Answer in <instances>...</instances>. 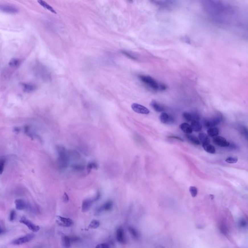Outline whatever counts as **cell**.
<instances>
[{"instance_id":"obj_2","label":"cell","mask_w":248,"mask_h":248,"mask_svg":"<svg viewBox=\"0 0 248 248\" xmlns=\"http://www.w3.org/2000/svg\"><path fill=\"white\" fill-rule=\"evenodd\" d=\"M58 154V164L60 168L62 169L65 168L67 166L69 161L68 153L66 150L62 146H59L57 148Z\"/></svg>"},{"instance_id":"obj_19","label":"cell","mask_w":248,"mask_h":248,"mask_svg":"<svg viewBox=\"0 0 248 248\" xmlns=\"http://www.w3.org/2000/svg\"><path fill=\"white\" fill-rule=\"evenodd\" d=\"M190 126L192 131L195 132H200L202 128V125L199 121H193L191 122Z\"/></svg>"},{"instance_id":"obj_11","label":"cell","mask_w":248,"mask_h":248,"mask_svg":"<svg viewBox=\"0 0 248 248\" xmlns=\"http://www.w3.org/2000/svg\"><path fill=\"white\" fill-rule=\"evenodd\" d=\"M183 117L185 120L188 121L192 122L193 121H199V115L196 113H190L188 112H184L183 114Z\"/></svg>"},{"instance_id":"obj_41","label":"cell","mask_w":248,"mask_h":248,"mask_svg":"<svg viewBox=\"0 0 248 248\" xmlns=\"http://www.w3.org/2000/svg\"><path fill=\"white\" fill-rule=\"evenodd\" d=\"M168 138H171V139H175L181 141L183 142V140L181 138H180L179 137L177 136H170L168 137Z\"/></svg>"},{"instance_id":"obj_3","label":"cell","mask_w":248,"mask_h":248,"mask_svg":"<svg viewBox=\"0 0 248 248\" xmlns=\"http://www.w3.org/2000/svg\"><path fill=\"white\" fill-rule=\"evenodd\" d=\"M222 115L221 114H218L215 116L213 117V118L211 119H204L203 121V124L204 125V127L206 128H214L217 125H219V124L222 121Z\"/></svg>"},{"instance_id":"obj_29","label":"cell","mask_w":248,"mask_h":248,"mask_svg":"<svg viewBox=\"0 0 248 248\" xmlns=\"http://www.w3.org/2000/svg\"><path fill=\"white\" fill-rule=\"evenodd\" d=\"M189 190H190V193L191 194V196L192 197H195L197 196L198 191H197V189L196 188V187L194 186H190Z\"/></svg>"},{"instance_id":"obj_25","label":"cell","mask_w":248,"mask_h":248,"mask_svg":"<svg viewBox=\"0 0 248 248\" xmlns=\"http://www.w3.org/2000/svg\"><path fill=\"white\" fill-rule=\"evenodd\" d=\"M113 206V203L111 201H107L101 207V209L104 211H107L110 210Z\"/></svg>"},{"instance_id":"obj_14","label":"cell","mask_w":248,"mask_h":248,"mask_svg":"<svg viewBox=\"0 0 248 248\" xmlns=\"http://www.w3.org/2000/svg\"><path fill=\"white\" fill-rule=\"evenodd\" d=\"M152 2L156 3V5L162 7H172V6L174 5V3H175V1H153Z\"/></svg>"},{"instance_id":"obj_23","label":"cell","mask_w":248,"mask_h":248,"mask_svg":"<svg viewBox=\"0 0 248 248\" xmlns=\"http://www.w3.org/2000/svg\"><path fill=\"white\" fill-rule=\"evenodd\" d=\"M186 137L187 139L193 144L199 145L201 144L200 142L198 139V138L194 135L191 134H186Z\"/></svg>"},{"instance_id":"obj_5","label":"cell","mask_w":248,"mask_h":248,"mask_svg":"<svg viewBox=\"0 0 248 248\" xmlns=\"http://www.w3.org/2000/svg\"><path fill=\"white\" fill-rule=\"evenodd\" d=\"M34 237H35V235L34 233H28L24 236L17 238L15 240H13V241L12 242V243L13 244V245H22L23 244L27 243V242H29L31 240H32Z\"/></svg>"},{"instance_id":"obj_22","label":"cell","mask_w":248,"mask_h":248,"mask_svg":"<svg viewBox=\"0 0 248 248\" xmlns=\"http://www.w3.org/2000/svg\"><path fill=\"white\" fill-rule=\"evenodd\" d=\"M38 3L41 6H42L43 7L47 9V10H49L50 11L54 13V14H57L56 12L55 11V10L52 7H51L50 5H49L48 3H47L46 2H45L44 1L40 0L38 1Z\"/></svg>"},{"instance_id":"obj_32","label":"cell","mask_w":248,"mask_h":248,"mask_svg":"<svg viewBox=\"0 0 248 248\" xmlns=\"http://www.w3.org/2000/svg\"><path fill=\"white\" fill-rule=\"evenodd\" d=\"M5 161L3 159H0V175L3 173L4 167H5Z\"/></svg>"},{"instance_id":"obj_28","label":"cell","mask_w":248,"mask_h":248,"mask_svg":"<svg viewBox=\"0 0 248 248\" xmlns=\"http://www.w3.org/2000/svg\"><path fill=\"white\" fill-rule=\"evenodd\" d=\"M128 230L130 231V233H131L132 236L133 237V238H137L139 236V234L136 230L134 228L132 227H128Z\"/></svg>"},{"instance_id":"obj_13","label":"cell","mask_w":248,"mask_h":248,"mask_svg":"<svg viewBox=\"0 0 248 248\" xmlns=\"http://www.w3.org/2000/svg\"><path fill=\"white\" fill-rule=\"evenodd\" d=\"M94 200L91 199L85 200L83 201L82 204V212H87L89 210Z\"/></svg>"},{"instance_id":"obj_33","label":"cell","mask_w":248,"mask_h":248,"mask_svg":"<svg viewBox=\"0 0 248 248\" xmlns=\"http://www.w3.org/2000/svg\"><path fill=\"white\" fill-rule=\"evenodd\" d=\"M16 216V213L15 211V210H12L10 213V215H9V220L11 222L15 220V218Z\"/></svg>"},{"instance_id":"obj_31","label":"cell","mask_w":248,"mask_h":248,"mask_svg":"<svg viewBox=\"0 0 248 248\" xmlns=\"http://www.w3.org/2000/svg\"><path fill=\"white\" fill-rule=\"evenodd\" d=\"M238 161V159L236 157H228L226 159V161L228 163H235Z\"/></svg>"},{"instance_id":"obj_38","label":"cell","mask_w":248,"mask_h":248,"mask_svg":"<svg viewBox=\"0 0 248 248\" xmlns=\"http://www.w3.org/2000/svg\"><path fill=\"white\" fill-rule=\"evenodd\" d=\"M73 168L75 170L80 171L83 170L84 168L83 166L81 165H74L73 166Z\"/></svg>"},{"instance_id":"obj_35","label":"cell","mask_w":248,"mask_h":248,"mask_svg":"<svg viewBox=\"0 0 248 248\" xmlns=\"http://www.w3.org/2000/svg\"><path fill=\"white\" fill-rule=\"evenodd\" d=\"M123 54H124V55H126V56H127V57H128L129 58L132 59V60H136L137 58L136 57H135L134 56L131 54H130V53H128V52H126V51H123Z\"/></svg>"},{"instance_id":"obj_18","label":"cell","mask_w":248,"mask_h":248,"mask_svg":"<svg viewBox=\"0 0 248 248\" xmlns=\"http://www.w3.org/2000/svg\"><path fill=\"white\" fill-rule=\"evenodd\" d=\"M62 244L65 248H69L72 242L71 237L67 235H63L62 237Z\"/></svg>"},{"instance_id":"obj_39","label":"cell","mask_w":248,"mask_h":248,"mask_svg":"<svg viewBox=\"0 0 248 248\" xmlns=\"http://www.w3.org/2000/svg\"><path fill=\"white\" fill-rule=\"evenodd\" d=\"M88 169H92V168H97V164H96L95 163H90L88 164Z\"/></svg>"},{"instance_id":"obj_20","label":"cell","mask_w":248,"mask_h":248,"mask_svg":"<svg viewBox=\"0 0 248 248\" xmlns=\"http://www.w3.org/2000/svg\"><path fill=\"white\" fill-rule=\"evenodd\" d=\"M203 147L206 152L210 154H214L216 152V149L214 146L210 144H202Z\"/></svg>"},{"instance_id":"obj_37","label":"cell","mask_w":248,"mask_h":248,"mask_svg":"<svg viewBox=\"0 0 248 248\" xmlns=\"http://www.w3.org/2000/svg\"><path fill=\"white\" fill-rule=\"evenodd\" d=\"M96 248H110V247L106 243H101L98 244Z\"/></svg>"},{"instance_id":"obj_34","label":"cell","mask_w":248,"mask_h":248,"mask_svg":"<svg viewBox=\"0 0 248 248\" xmlns=\"http://www.w3.org/2000/svg\"><path fill=\"white\" fill-rule=\"evenodd\" d=\"M220 230H221L222 233L223 234H224V235H226L228 233H227V232H228V229H227L226 226H224V225H221V226H220Z\"/></svg>"},{"instance_id":"obj_7","label":"cell","mask_w":248,"mask_h":248,"mask_svg":"<svg viewBox=\"0 0 248 248\" xmlns=\"http://www.w3.org/2000/svg\"><path fill=\"white\" fill-rule=\"evenodd\" d=\"M132 108L135 112L138 114H148L150 112V111L147 108L137 103L132 104Z\"/></svg>"},{"instance_id":"obj_9","label":"cell","mask_w":248,"mask_h":248,"mask_svg":"<svg viewBox=\"0 0 248 248\" xmlns=\"http://www.w3.org/2000/svg\"><path fill=\"white\" fill-rule=\"evenodd\" d=\"M159 119L162 123L165 124L171 125L174 123L175 122L174 117L166 112H162L159 116Z\"/></svg>"},{"instance_id":"obj_36","label":"cell","mask_w":248,"mask_h":248,"mask_svg":"<svg viewBox=\"0 0 248 248\" xmlns=\"http://www.w3.org/2000/svg\"><path fill=\"white\" fill-rule=\"evenodd\" d=\"M240 131L241 132V133L242 134L244 135V136L246 137V138H247V135H248V132H247V128L245 127H242L240 128Z\"/></svg>"},{"instance_id":"obj_10","label":"cell","mask_w":248,"mask_h":248,"mask_svg":"<svg viewBox=\"0 0 248 248\" xmlns=\"http://www.w3.org/2000/svg\"><path fill=\"white\" fill-rule=\"evenodd\" d=\"M116 238L117 241L121 244L126 243L125 232L123 229L122 227H119L116 232Z\"/></svg>"},{"instance_id":"obj_24","label":"cell","mask_w":248,"mask_h":248,"mask_svg":"<svg viewBox=\"0 0 248 248\" xmlns=\"http://www.w3.org/2000/svg\"><path fill=\"white\" fill-rule=\"evenodd\" d=\"M208 136L210 137L217 136L219 134V128H208L207 131Z\"/></svg>"},{"instance_id":"obj_4","label":"cell","mask_w":248,"mask_h":248,"mask_svg":"<svg viewBox=\"0 0 248 248\" xmlns=\"http://www.w3.org/2000/svg\"><path fill=\"white\" fill-rule=\"evenodd\" d=\"M19 222L21 224L25 225L29 228L30 230H31V231H32L34 233H36V232H37L40 230V228L39 226L34 224L33 222H32L31 221H30L29 220L27 219L25 217H21L20 219Z\"/></svg>"},{"instance_id":"obj_43","label":"cell","mask_w":248,"mask_h":248,"mask_svg":"<svg viewBox=\"0 0 248 248\" xmlns=\"http://www.w3.org/2000/svg\"><path fill=\"white\" fill-rule=\"evenodd\" d=\"M3 232V230L1 228V227H0V234L2 233Z\"/></svg>"},{"instance_id":"obj_30","label":"cell","mask_w":248,"mask_h":248,"mask_svg":"<svg viewBox=\"0 0 248 248\" xmlns=\"http://www.w3.org/2000/svg\"><path fill=\"white\" fill-rule=\"evenodd\" d=\"M20 64V61L17 59H12L9 63V65L11 67H16Z\"/></svg>"},{"instance_id":"obj_17","label":"cell","mask_w":248,"mask_h":248,"mask_svg":"<svg viewBox=\"0 0 248 248\" xmlns=\"http://www.w3.org/2000/svg\"><path fill=\"white\" fill-rule=\"evenodd\" d=\"M180 128L184 132L187 134H190L193 132L190 125L186 123L181 124L180 125Z\"/></svg>"},{"instance_id":"obj_12","label":"cell","mask_w":248,"mask_h":248,"mask_svg":"<svg viewBox=\"0 0 248 248\" xmlns=\"http://www.w3.org/2000/svg\"><path fill=\"white\" fill-rule=\"evenodd\" d=\"M0 10L5 13L15 14L18 13V9L15 7L8 5H0Z\"/></svg>"},{"instance_id":"obj_26","label":"cell","mask_w":248,"mask_h":248,"mask_svg":"<svg viewBox=\"0 0 248 248\" xmlns=\"http://www.w3.org/2000/svg\"><path fill=\"white\" fill-rule=\"evenodd\" d=\"M100 226V222L99 221L97 220H93L91 221L90 224L88 227V229H96L99 227Z\"/></svg>"},{"instance_id":"obj_8","label":"cell","mask_w":248,"mask_h":248,"mask_svg":"<svg viewBox=\"0 0 248 248\" xmlns=\"http://www.w3.org/2000/svg\"><path fill=\"white\" fill-rule=\"evenodd\" d=\"M215 144L221 147H228L230 145V143L226 138L222 136H216L213 139Z\"/></svg>"},{"instance_id":"obj_40","label":"cell","mask_w":248,"mask_h":248,"mask_svg":"<svg viewBox=\"0 0 248 248\" xmlns=\"http://www.w3.org/2000/svg\"><path fill=\"white\" fill-rule=\"evenodd\" d=\"M239 226L240 227H244L247 226V222L244 219L241 220L239 222Z\"/></svg>"},{"instance_id":"obj_1","label":"cell","mask_w":248,"mask_h":248,"mask_svg":"<svg viewBox=\"0 0 248 248\" xmlns=\"http://www.w3.org/2000/svg\"><path fill=\"white\" fill-rule=\"evenodd\" d=\"M139 78L144 85L153 90L164 91L167 89V86L165 85L159 83L151 77L142 75L139 76Z\"/></svg>"},{"instance_id":"obj_16","label":"cell","mask_w":248,"mask_h":248,"mask_svg":"<svg viewBox=\"0 0 248 248\" xmlns=\"http://www.w3.org/2000/svg\"><path fill=\"white\" fill-rule=\"evenodd\" d=\"M150 105L154 109V110L157 112H162L165 110V108L157 102L156 101H153L150 103Z\"/></svg>"},{"instance_id":"obj_15","label":"cell","mask_w":248,"mask_h":248,"mask_svg":"<svg viewBox=\"0 0 248 248\" xmlns=\"http://www.w3.org/2000/svg\"><path fill=\"white\" fill-rule=\"evenodd\" d=\"M16 208L19 210H22L26 208L27 204L22 199H17L15 201Z\"/></svg>"},{"instance_id":"obj_6","label":"cell","mask_w":248,"mask_h":248,"mask_svg":"<svg viewBox=\"0 0 248 248\" xmlns=\"http://www.w3.org/2000/svg\"><path fill=\"white\" fill-rule=\"evenodd\" d=\"M56 222L59 226L62 227H70L73 224V221L71 219L63 217L60 216H57L56 217Z\"/></svg>"},{"instance_id":"obj_27","label":"cell","mask_w":248,"mask_h":248,"mask_svg":"<svg viewBox=\"0 0 248 248\" xmlns=\"http://www.w3.org/2000/svg\"><path fill=\"white\" fill-rule=\"evenodd\" d=\"M36 89V86L32 85H28V84H24L23 85V89L25 92L29 93L34 91Z\"/></svg>"},{"instance_id":"obj_21","label":"cell","mask_w":248,"mask_h":248,"mask_svg":"<svg viewBox=\"0 0 248 248\" xmlns=\"http://www.w3.org/2000/svg\"><path fill=\"white\" fill-rule=\"evenodd\" d=\"M198 137H199L198 139L200 142V143L201 142L202 143V144H210V140L208 138V136L206 134V133H200Z\"/></svg>"},{"instance_id":"obj_42","label":"cell","mask_w":248,"mask_h":248,"mask_svg":"<svg viewBox=\"0 0 248 248\" xmlns=\"http://www.w3.org/2000/svg\"><path fill=\"white\" fill-rule=\"evenodd\" d=\"M63 201L65 202H67L68 201V197L66 193H65L63 195Z\"/></svg>"}]
</instances>
